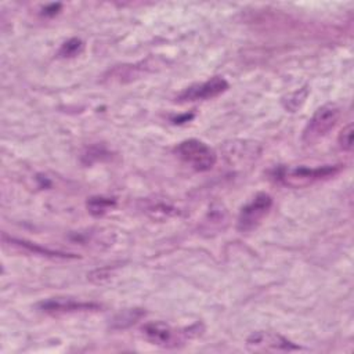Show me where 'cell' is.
Segmentation results:
<instances>
[{
	"label": "cell",
	"mask_w": 354,
	"mask_h": 354,
	"mask_svg": "<svg viewBox=\"0 0 354 354\" xmlns=\"http://www.w3.org/2000/svg\"><path fill=\"white\" fill-rule=\"evenodd\" d=\"M342 170V165H325L318 167H281L277 173V177L279 181H282L285 185L299 188L306 187L313 183L326 180L329 177L336 176Z\"/></svg>",
	"instance_id": "obj_1"
},
{
	"label": "cell",
	"mask_w": 354,
	"mask_h": 354,
	"mask_svg": "<svg viewBox=\"0 0 354 354\" xmlns=\"http://www.w3.org/2000/svg\"><path fill=\"white\" fill-rule=\"evenodd\" d=\"M177 156L196 171H209L217 162V153L206 142L188 138L176 147Z\"/></svg>",
	"instance_id": "obj_2"
},
{
	"label": "cell",
	"mask_w": 354,
	"mask_h": 354,
	"mask_svg": "<svg viewBox=\"0 0 354 354\" xmlns=\"http://www.w3.org/2000/svg\"><path fill=\"white\" fill-rule=\"evenodd\" d=\"M141 332L144 337L152 344H156L160 347H177L187 337L198 336V333H192V332H199V329H198V325H194L191 328L184 329V332H181L171 328L169 324L163 321H151L144 324V326L141 328Z\"/></svg>",
	"instance_id": "obj_3"
},
{
	"label": "cell",
	"mask_w": 354,
	"mask_h": 354,
	"mask_svg": "<svg viewBox=\"0 0 354 354\" xmlns=\"http://www.w3.org/2000/svg\"><path fill=\"white\" fill-rule=\"evenodd\" d=\"M340 108L336 104H325L319 106L307 122L301 140L306 144H314L325 137L339 122Z\"/></svg>",
	"instance_id": "obj_4"
},
{
	"label": "cell",
	"mask_w": 354,
	"mask_h": 354,
	"mask_svg": "<svg viewBox=\"0 0 354 354\" xmlns=\"http://www.w3.org/2000/svg\"><path fill=\"white\" fill-rule=\"evenodd\" d=\"M272 207V198L266 192L256 194L239 212L236 218V230L239 232H249L254 230Z\"/></svg>",
	"instance_id": "obj_5"
},
{
	"label": "cell",
	"mask_w": 354,
	"mask_h": 354,
	"mask_svg": "<svg viewBox=\"0 0 354 354\" xmlns=\"http://www.w3.org/2000/svg\"><path fill=\"white\" fill-rule=\"evenodd\" d=\"M228 90V82L223 76H213L209 80L198 84H192L184 88L178 95L177 101L180 102H192V101H205L212 100Z\"/></svg>",
	"instance_id": "obj_6"
},
{
	"label": "cell",
	"mask_w": 354,
	"mask_h": 354,
	"mask_svg": "<svg viewBox=\"0 0 354 354\" xmlns=\"http://www.w3.org/2000/svg\"><path fill=\"white\" fill-rule=\"evenodd\" d=\"M246 346L252 351H295L300 350V346L288 340L286 337L274 333L259 330L252 333L246 339Z\"/></svg>",
	"instance_id": "obj_7"
},
{
	"label": "cell",
	"mask_w": 354,
	"mask_h": 354,
	"mask_svg": "<svg viewBox=\"0 0 354 354\" xmlns=\"http://www.w3.org/2000/svg\"><path fill=\"white\" fill-rule=\"evenodd\" d=\"M101 306L94 301H82L72 297H51L43 300L37 304V308L46 314L59 315V314H73V313H86L95 311Z\"/></svg>",
	"instance_id": "obj_8"
},
{
	"label": "cell",
	"mask_w": 354,
	"mask_h": 354,
	"mask_svg": "<svg viewBox=\"0 0 354 354\" xmlns=\"http://www.w3.org/2000/svg\"><path fill=\"white\" fill-rule=\"evenodd\" d=\"M3 241L6 245H12V246H18L21 249H25L33 254H40V256H50V257H61V259H68V257H76L68 253H62V252H54L46 248H41L39 245H35L32 242L24 241V239H15V238H7L6 235H3Z\"/></svg>",
	"instance_id": "obj_9"
},
{
	"label": "cell",
	"mask_w": 354,
	"mask_h": 354,
	"mask_svg": "<svg viewBox=\"0 0 354 354\" xmlns=\"http://www.w3.org/2000/svg\"><path fill=\"white\" fill-rule=\"evenodd\" d=\"M115 206H116V199L108 198V196H91L86 202L87 212L94 217H101V216L106 214Z\"/></svg>",
	"instance_id": "obj_10"
},
{
	"label": "cell",
	"mask_w": 354,
	"mask_h": 354,
	"mask_svg": "<svg viewBox=\"0 0 354 354\" xmlns=\"http://www.w3.org/2000/svg\"><path fill=\"white\" fill-rule=\"evenodd\" d=\"M145 315V311L141 308H130V310H124L122 313H119L113 321H112V328L115 329H122V328H127L133 324H136L141 317Z\"/></svg>",
	"instance_id": "obj_11"
},
{
	"label": "cell",
	"mask_w": 354,
	"mask_h": 354,
	"mask_svg": "<svg viewBox=\"0 0 354 354\" xmlns=\"http://www.w3.org/2000/svg\"><path fill=\"white\" fill-rule=\"evenodd\" d=\"M307 94H308V90H307V87H304L303 90H297L293 94L288 95V98L283 101L285 102V108L289 109L290 112L297 111L303 105V102L306 101Z\"/></svg>",
	"instance_id": "obj_12"
},
{
	"label": "cell",
	"mask_w": 354,
	"mask_h": 354,
	"mask_svg": "<svg viewBox=\"0 0 354 354\" xmlns=\"http://www.w3.org/2000/svg\"><path fill=\"white\" fill-rule=\"evenodd\" d=\"M82 48H83L82 40H79V39H71V40L65 41V43L61 46V48H59V51H58V55H59V57H75V55H77V54L82 51Z\"/></svg>",
	"instance_id": "obj_13"
},
{
	"label": "cell",
	"mask_w": 354,
	"mask_h": 354,
	"mask_svg": "<svg viewBox=\"0 0 354 354\" xmlns=\"http://www.w3.org/2000/svg\"><path fill=\"white\" fill-rule=\"evenodd\" d=\"M353 136H354V130H353V124H347L346 127H343V130L339 134L337 142L339 147L343 151H351L353 149Z\"/></svg>",
	"instance_id": "obj_14"
},
{
	"label": "cell",
	"mask_w": 354,
	"mask_h": 354,
	"mask_svg": "<svg viewBox=\"0 0 354 354\" xmlns=\"http://www.w3.org/2000/svg\"><path fill=\"white\" fill-rule=\"evenodd\" d=\"M59 8H61V4H50L43 8V14L44 15H55Z\"/></svg>",
	"instance_id": "obj_15"
}]
</instances>
